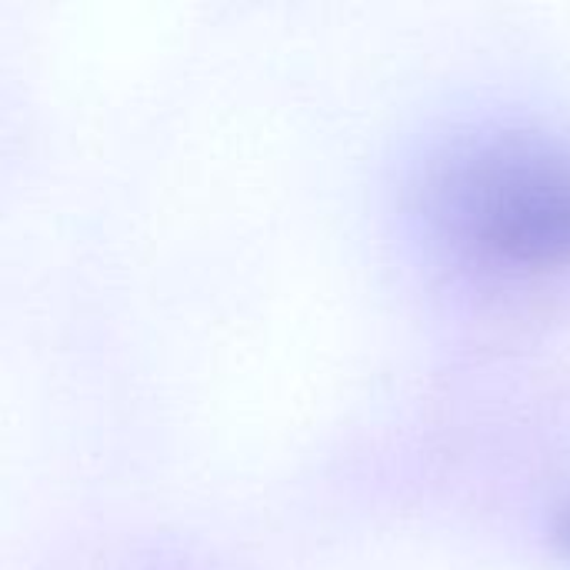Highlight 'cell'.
I'll return each mask as SVG.
<instances>
[{
  "mask_svg": "<svg viewBox=\"0 0 570 570\" xmlns=\"http://www.w3.org/2000/svg\"><path fill=\"white\" fill-rule=\"evenodd\" d=\"M554 538L570 551V504L561 511V518H558V524H554Z\"/></svg>",
  "mask_w": 570,
  "mask_h": 570,
  "instance_id": "2",
  "label": "cell"
},
{
  "mask_svg": "<svg viewBox=\"0 0 570 570\" xmlns=\"http://www.w3.org/2000/svg\"><path fill=\"white\" fill-rule=\"evenodd\" d=\"M428 217L461 254L514 267H570V140L481 134L428 174Z\"/></svg>",
  "mask_w": 570,
  "mask_h": 570,
  "instance_id": "1",
  "label": "cell"
}]
</instances>
